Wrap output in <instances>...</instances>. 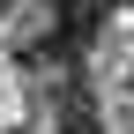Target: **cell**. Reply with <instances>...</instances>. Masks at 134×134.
<instances>
[{"mask_svg":"<svg viewBox=\"0 0 134 134\" xmlns=\"http://www.w3.org/2000/svg\"><path fill=\"white\" fill-rule=\"evenodd\" d=\"M52 134H104V112H97L90 82H82V67L52 90Z\"/></svg>","mask_w":134,"mask_h":134,"instance_id":"6da1fadb","label":"cell"},{"mask_svg":"<svg viewBox=\"0 0 134 134\" xmlns=\"http://www.w3.org/2000/svg\"><path fill=\"white\" fill-rule=\"evenodd\" d=\"M52 23L82 45V52H90V45H97V30H104V0H52Z\"/></svg>","mask_w":134,"mask_h":134,"instance_id":"3957f363","label":"cell"},{"mask_svg":"<svg viewBox=\"0 0 134 134\" xmlns=\"http://www.w3.org/2000/svg\"><path fill=\"white\" fill-rule=\"evenodd\" d=\"M104 8H134V0H104Z\"/></svg>","mask_w":134,"mask_h":134,"instance_id":"277c9868","label":"cell"},{"mask_svg":"<svg viewBox=\"0 0 134 134\" xmlns=\"http://www.w3.org/2000/svg\"><path fill=\"white\" fill-rule=\"evenodd\" d=\"M15 60H23V67H60V75H75V67H82V45L67 37L60 23H45L37 37H23V45H15Z\"/></svg>","mask_w":134,"mask_h":134,"instance_id":"7a4b0ae2","label":"cell"}]
</instances>
